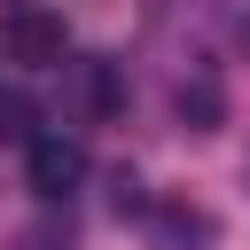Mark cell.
Returning a JSON list of instances; mask_svg holds the SVG:
<instances>
[{"label": "cell", "mask_w": 250, "mask_h": 250, "mask_svg": "<svg viewBox=\"0 0 250 250\" xmlns=\"http://www.w3.org/2000/svg\"><path fill=\"white\" fill-rule=\"evenodd\" d=\"M78 180H86V141H78V133H62V125L23 133V188H31L39 203H70Z\"/></svg>", "instance_id": "cell-1"}, {"label": "cell", "mask_w": 250, "mask_h": 250, "mask_svg": "<svg viewBox=\"0 0 250 250\" xmlns=\"http://www.w3.org/2000/svg\"><path fill=\"white\" fill-rule=\"evenodd\" d=\"M0 55H8L16 70H55V62L70 55V23H62L55 8H39V0H16V8L0 16Z\"/></svg>", "instance_id": "cell-2"}, {"label": "cell", "mask_w": 250, "mask_h": 250, "mask_svg": "<svg viewBox=\"0 0 250 250\" xmlns=\"http://www.w3.org/2000/svg\"><path fill=\"white\" fill-rule=\"evenodd\" d=\"M62 109L86 117V125L117 117V109H125V78H117V62H109V55H62Z\"/></svg>", "instance_id": "cell-3"}, {"label": "cell", "mask_w": 250, "mask_h": 250, "mask_svg": "<svg viewBox=\"0 0 250 250\" xmlns=\"http://www.w3.org/2000/svg\"><path fill=\"white\" fill-rule=\"evenodd\" d=\"M148 234H156V250H188V242H211V219L188 203H148Z\"/></svg>", "instance_id": "cell-4"}, {"label": "cell", "mask_w": 250, "mask_h": 250, "mask_svg": "<svg viewBox=\"0 0 250 250\" xmlns=\"http://www.w3.org/2000/svg\"><path fill=\"white\" fill-rule=\"evenodd\" d=\"M180 117H188V133H219V117H227V94H219L211 78H195V86H180Z\"/></svg>", "instance_id": "cell-5"}, {"label": "cell", "mask_w": 250, "mask_h": 250, "mask_svg": "<svg viewBox=\"0 0 250 250\" xmlns=\"http://www.w3.org/2000/svg\"><path fill=\"white\" fill-rule=\"evenodd\" d=\"M242 39H250V8H242Z\"/></svg>", "instance_id": "cell-6"}, {"label": "cell", "mask_w": 250, "mask_h": 250, "mask_svg": "<svg viewBox=\"0 0 250 250\" xmlns=\"http://www.w3.org/2000/svg\"><path fill=\"white\" fill-rule=\"evenodd\" d=\"M242 172H250V164H242Z\"/></svg>", "instance_id": "cell-7"}]
</instances>
